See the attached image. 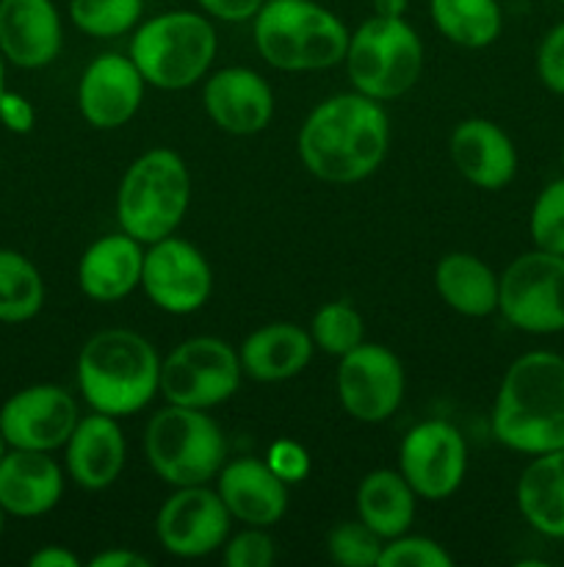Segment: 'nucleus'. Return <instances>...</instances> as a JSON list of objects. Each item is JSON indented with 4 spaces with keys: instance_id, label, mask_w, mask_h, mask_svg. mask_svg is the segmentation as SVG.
Listing matches in <instances>:
<instances>
[{
    "instance_id": "obj_13",
    "label": "nucleus",
    "mask_w": 564,
    "mask_h": 567,
    "mask_svg": "<svg viewBox=\"0 0 564 567\" xmlns=\"http://www.w3.org/2000/svg\"><path fill=\"white\" fill-rule=\"evenodd\" d=\"M142 288L155 308L186 316L202 308L213 293V271L194 244L166 236L144 252Z\"/></svg>"
},
{
    "instance_id": "obj_17",
    "label": "nucleus",
    "mask_w": 564,
    "mask_h": 567,
    "mask_svg": "<svg viewBox=\"0 0 564 567\" xmlns=\"http://www.w3.org/2000/svg\"><path fill=\"white\" fill-rule=\"evenodd\" d=\"M205 111L219 131L232 136H254L274 116V92L249 66H224L213 72L202 92Z\"/></svg>"
},
{
    "instance_id": "obj_16",
    "label": "nucleus",
    "mask_w": 564,
    "mask_h": 567,
    "mask_svg": "<svg viewBox=\"0 0 564 567\" xmlns=\"http://www.w3.org/2000/svg\"><path fill=\"white\" fill-rule=\"evenodd\" d=\"M144 75L130 55L103 53L83 70L77 109L97 131H116L136 116L144 100Z\"/></svg>"
},
{
    "instance_id": "obj_35",
    "label": "nucleus",
    "mask_w": 564,
    "mask_h": 567,
    "mask_svg": "<svg viewBox=\"0 0 564 567\" xmlns=\"http://www.w3.org/2000/svg\"><path fill=\"white\" fill-rule=\"evenodd\" d=\"M274 557V540L265 535L263 526H249L224 543L227 567H271Z\"/></svg>"
},
{
    "instance_id": "obj_44",
    "label": "nucleus",
    "mask_w": 564,
    "mask_h": 567,
    "mask_svg": "<svg viewBox=\"0 0 564 567\" xmlns=\"http://www.w3.org/2000/svg\"><path fill=\"white\" fill-rule=\"evenodd\" d=\"M6 446H9V443H6L3 432H0V460H3V457H6Z\"/></svg>"
},
{
    "instance_id": "obj_45",
    "label": "nucleus",
    "mask_w": 564,
    "mask_h": 567,
    "mask_svg": "<svg viewBox=\"0 0 564 567\" xmlns=\"http://www.w3.org/2000/svg\"><path fill=\"white\" fill-rule=\"evenodd\" d=\"M3 515H6L3 507H0V535H3Z\"/></svg>"
},
{
    "instance_id": "obj_9",
    "label": "nucleus",
    "mask_w": 564,
    "mask_h": 567,
    "mask_svg": "<svg viewBox=\"0 0 564 567\" xmlns=\"http://www.w3.org/2000/svg\"><path fill=\"white\" fill-rule=\"evenodd\" d=\"M498 310L529 336L564 332V255L531 249L498 277Z\"/></svg>"
},
{
    "instance_id": "obj_30",
    "label": "nucleus",
    "mask_w": 564,
    "mask_h": 567,
    "mask_svg": "<svg viewBox=\"0 0 564 567\" xmlns=\"http://www.w3.org/2000/svg\"><path fill=\"white\" fill-rule=\"evenodd\" d=\"M144 14V0H70L77 31L94 39H114L133 31Z\"/></svg>"
},
{
    "instance_id": "obj_24",
    "label": "nucleus",
    "mask_w": 564,
    "mask_h": 567,
    "mask_svg": "<svg viewBox=\"0 0 564 567\" xmlns=\"http://www.w3.org/2000/svg\"><path fill=\"white\" fill-rule=\"evenodd\" d=\"M313 338L291 321H274L254 330L241 343V369L258 382H282L302 374L313 358Z\"/></svg>"
},
{
    "instance_id": "obj_20",
    "label": "nucleus",
    "mask_w": 564,
    "mask_h": 567,
    "mask_svg": "<svg viewBox=\"0 0 564 567\" xmlns=\"http://www.w3.org/2000/svg\"><path fill=\"white\" fill-rule=\"evenodd\" d=\"M64 496V474L50 452L11 449L0 460V507L14 518H39Z\"/></svg>"
},
{
    "instance_id": "obj_46",
    "label": "nucleus",
    "mask_w": 564,
    "mask_h": 567,
    "mask_svg": "<svg viewBox=\"0 0 564 567\" xmlns=\"http://www.w3.org/2000/svg\"><path fill=\"white\" fill-rule=\"evenodd\" d=\"M562 166H564V150H562Z\"/></svg>"
},
{
    "instance_id": "obj_43",
    "label": "nucleus",
    "mask_w": 564,
    "mask_h": 567,
    "mask_svg": "<svg viewBox=\"0 0 564 567\" xmlns=\"http://www.w3.org/2000/svg\"><path fill=\"white\" fill-rule=\"evenodd\" d=\"M3 61H6V55H3V50H0V94L6 92V89H3V75H6V64H3Z\"/></svg>"
},
{
    "instance_id": "obj_40",
    "label": "nucleus",
    "mask_w": 564,
    "mask_h": 567,
    "mask_svg": "<svg viewBox=\"0 0 564 567\" xmlns=\"http://www.w3.org/2000/svg\"><path fill=\"white\" fill-rule=\"evenodd\" d=\"M88 567H149V559L136 551H127V548H108V551L97 554Z\"/></svg>"
},
{
    "instance_id": "obj_12",
    "label": "nucleus",
    "mask_w": 564,
    "mask_h": 567,
    "mask_svg": "<svg viewBox=\"0 0 564 567\" xmlns=\"http://www.w3.org/2000/svg\"><path fill=\"white\" fill-rule=\"evenodd\" d=\"M337 399L354 421H387L404 399L401 360L382 343L363 341L337 363Z\"/></svg>"
},
{
    "instance_id": "obj_32",
    "label": "nucleus",
    "mask_w": 564,
    "mask_h": 567,
    "mask_svg": "<svg viewBox=\"0 0 564 567\" xmlns=\"http://www.w3.org/2000/svg\"><path fill=\"white\" fill-rule=\"evenodd\" d=\"M529 233L536 249L564 255V177L551 181L531 205Z\"/></svg>"
},
{
    "instance_id": "obj_36",
    "label": "nucleus",
    "mask_w": 564,
    "mask_h": 567,
    "mask_svg": "<svg viewBox=\"0 0 564 567\" xmlns=\"http://www.w3.org/2000/svg\"><path fill=\"white\" fill-rule=\"evenodd\" d=\"M536 75L547 92L564 97V20L542 37L536 48Z\"/></svg>"
},
{
    "instance_id": "obj_42",
    "label": "nucleus",
    "mask_w": 564,
    "mask_h": 567,
    "mask_svg": "<svg viewBox=\"0 0 564 567\" xmlns=\"http://www.w3.org/2000/svg\"><path fill=\"white\" fill-rule=\"evenodd\" d=\"M376 17H404L409 0H370Z\"/></svg>"
},
{
    "instance_id": "obj_21",
    "label": "nucleus",
    "mask_w": 564,
    "mask_h": 567,
    "mask_svg": "<svg viewBox=\"0 0 564 567\" xmlns=\"http://www.w3.org/2000/svg\"><path fill=\"white\" fill-rule=\"evenodd\" d=\"M125 435L114 415L94 410L83 415L66 441V471L75 485L86 491H105L119 480L125 468Z\"/></svg>"
},
{
    "instance_id": "obj_6",
    "label": "nucleus",
    "mask_w": 564,
    "mask_h": 567,
    "mask_svg": "<svg viewBox=\"0 0 564 567\" xmlns=\"http://www.w3.org/2000/svg\"><path fill=\"white\" fill-rule=\"evenodd\" d=\"M219 50L213 22L177 9L155 14L133 33L130 59L144 81L164 92H180L202 81Z\"/></svg>"
},
{
    "instance_id": "obj_31",
    "label": "nucleus",
    "mask_w": 564,
    "mask_h": 567,
    "mask_svg": "<svg viewBox=\"0 0 564 567\" xmlns=\"http://www.w3.org/2000/svg\"><path fill=\"white\" fill-rule=\"evenodd\" d=\"M310 338H313L315 349L332 354V358H343L365 341L363 316L348 302L324 305L310 321Z\"/></svg>"
},
{
    "instance_id": "obj_10",
    "label": "nucleus",
    "mask_w": 564,
    "mask_h": 567,
    "mask_svg": "<svg viewBox=\"0 0 564 567\" xmlns=\"http://www.w3.org/2000/svg\"><path fill=\"white\" fill-rule=\"evenodd\" d=\"M241 358L221 338H188L160 363V393L169 404L210 410L241 385Z\"/></svg>"
},
{
    "instance_id": "obj_4",
    "label": "nucleus",
    "mask_w": 564,
    "mask_h": 567,
    "mask_svg": "<svg viewBox=\"0 0 564 567\" xmlns=\"http://www.w3.org/2000/svg\"><path fill=\"white\" fill-rule=\"evenodd\" d=\"M254 48L282 72H315L346 59L348 28L315 0H265L254 14Z\"/></svg>"
},
{
    "instance_id": "obj_22",
    "label": "nucleus",
    "mask_w": 564,
    "mask_h": 567,
    "mask_svg": "<svg viewBox=\"0 0 564 567\" xmlns=\"http://www.w3.org/2000/svg\"><path fill=\"white\" fill-rule=\"evenodd\" d=\"M219 496L232 518L247 526H274L288 509V485L265 465V460L243 457L221 465Z\"/></svg>"
},
{
    "instance_id": "obj_27",
    "label": "nucleus",
    "mask_w": 564,
    "mask_h": 567,
    "mask_svg": "<svg viewBox=\"0 0 564 567\" xmlns=\"http://www.w3.org/2000/svg\"><path fill=\"white\" fill-rule=\"evenodd\" d=\"M435 288L448 308L470 319L498 310V275L470 252H448L435 269Z\"/></svg>"
},
{
    "instance_id": "obj_26",
    "label": "nucleus",
    "mask_w": 564,
    "mask_h": 567,
    "mask_svg": "<svg viewBox=\"0 0 564 567\" xmlns=\"http://www.w3.org/2000/svg\"><path fill=\"white\" fill-rule=\"evenodd\" d=\"M415 491L401 471H370L357 487V515L382 540L407 535L415 520Z\"/></svg>"
},
{
    "instance_id": "obj_38",
    "label": "nucleus",
    "mask_w": 564,
    "mask_h": 567,
    "mask_svg": "<svg viewBox=\"0 0 564 567\" xmlns=\"http://www.w3.org/2000/svg\"><path fill=\"white\" fill-rule=\"evenodd\" d=\"M0 122H3L6 131L11 133H31L33 122H36V111L28 103L22 94L17 92H3L0 94Z\"/></svg>"
},
{
    "instance_id": "obj_25",
    "label": "nucleus",
    "mask_w": 564,
    "mask_h": 567,
    "mask_svg": "<svg viewBox=\"0 0 564 567\" xmlns=\"http://www.w3.org/2000/svg\"><path fill=\"white\" fill-rule=\"evenodd\" d=\"M514 502L531 529L564 540V449L531 457L514 487Z\"/></svg>"
},
{
    "instance_id": "obj_15",
    "label": "nucleus",
    "mask_w": 564,
    "mask_h": 567,
    "mask_svg": "<svg viewBox=\"0 0 564 567\" xmlns=\"http://www.w3.org/2000/svg\"><path fill=\"white\" fill-rule=\"evenodd\" d=\"M77 402L61 385H31L0 408V432L11 449L55 452L77 426Z\"/></svg>"
},
{
    "instance_id": "obj_8",
    "label": "nucleus",
    "mask_w": 564,
    "mask_h": 567,
    "mask_svg": "<svg viewBox=\"0 0 564 567\" xmlns=\"http://www.w3.org/2000/svg\"><path fill=\"white\" fill-rule=\"evenodd\" d=\"M346 72L354 92L379 100H396L418 83L424 44L404 17H368L348 37Z\"/></svg>"
},
{
    "instance_id": "obj_39",
    "label": "nucleus",
    "mask_w": 564,
    "mask_h": 567,
    "mask_svg": "<svg viewBox=\"0 0 564 567\" xmlns=\"http://www.w3.org/2000/svg\"><path fill=\"white\" fill-rule=\"evenodd\" d=\"M199 9L208 17L221 22H247L254 20L265 0H197Z\"/></svg>"
},
{
    "instance_id": "obj_19",
    "label": "nucleus",
    "mask_w": 564,
    "mask_h": 567,
    "mask_svg": "<svg viewBox=\"0 0 564 567\" xmlns=\"http://www.w3.org/2000/svg\"><path fill=\"white\" fill-rule=\"evenodd\" d=\"M448 150H451V161L459 175L484 192H501L518 175L514 142L509 133H503V127L481 116L459 122L451 133Z\"/></svg>"
},
{
    "instance_id": "obj_34",
    "label": "nucleus",
    "mask_w": 564,
    "mask_h": 567,
    "mask_svg": "<svg viewBox=\"0 0 564 567\" xmlns=\"http://www.w3.org/2000/svg\"><path fill=\"white\" fill-rule=\"evenodd\" d=\"M453 559L440 543L429 537L398 535L382 546L376 567H451Z\"/></svg>"
},
{
    "instance_id": "obj_18",
    "label": "nucleus",
    "mask_w": 564,
    "mask_h": 567,
    "mask_svg": "<svg viewBox=\"0 0 564 567\" xmlns=\"http://www.w3.org/2000/svg\"><path fill=\"white\" fill-rule=\"evenodd\" d=\"M64 31L53 0H0V50L22 70H42L61 53Z\"/></svg>"
},
{
    "instance_id": "obj_7",
    "label": "nucleus",
    "mask_w": 564,
    "mask_h": 567,
    "mask_svg": "<svg viewBox=\"0 0 564 567\" xmlns=\"http://www.w3.org/2000/svg\"><path fill=\"white\" fill-rule=\"evenodd\" d=\"M144 454L166 485H208L224 465L227 443L205 410L169 404L149 419Z\"/></svg>"
},
{
    "instance_id": "obj_23",
    "label": "nucleus",
    "mask_w": 564,
    "mask_h": 567,
    "mask_svg": "<svg viewBox=\"0 0 564 567\" xmlns=\"http://www.w3.org/2000/svg\"><path fill=\"white\" fill-rule=\"evenodd\" d=\"M144 249L142 241L127 236H103L83 252L77 264L81 291L94 302H119L127 293L142 286Z\"/></svg>"
},
{
    "instance_id": "obj_11",
    "label": "nucleus",
    "mask_w": 564,
    "mask_h": 567,
    "mask_svg": "<svg viewBox=\"0 0 564 567\" xmlns=\"http://www.w3.org/2000/svg\"><path fill=\"white\" fill-rule=\"evenodd\" d=\"M468 468V446L448 421H424L404 435L398 471L418 498L442 502L453 496Z\"/></svg>"
},
{
    "instance_id": "obj_37",
    "label": "nucleus",
    "mask_w": 564,
    "mask_h": 567,
    "mask_svg": "<svg viewBox=\"0 0 564 567\" xmlns=\"http://www.w3.org/2000/svg\"><path fill=\"white\" fill-rule=\"evenodd\" d=\"M265 465H269L285 485H296V482H302L304 476L310 474V454L302 443L282 437V441H274L269 446V452H265Z\"/></svg>"
},
{
    "instance_id": "obj_28",
    "label": "nucleus",
    "mask_w": 564,
    "mask_h": 567,
    "mask_svg": "<svg viewBox=\"0 0 564 567\" xmlns=\"http://www.w3.org/2000/svg\"><path fill=\"white\" fill-rule=\"evenodd\" d=\"M429 14L448 42L468 50L492 44L503 28L498 0H429Z\"/></svg>"
},
{
    "instance_id": "obj_29",
    "label": "nucleus",
    "mask_w": 564,
    "mask_h": 567,
    "mask_svg": "<svg viewBox=\"0 0 564 567\" xmlns=\"http://www.w3.org/2000/svg\"><path fill=\"white\" fill-rule=\"evenodd\" d=\"M44 305V280L36 266L14 249H0V321L20 324Z\"/></svg>"
},
{
    "instance_id": "obj_33",
    "label": "nucleus",
    "mask_w": 564,
    "mask_h": 567,
    "mask_svg": "<svg viewBox=\"0 0 564 567\" xmlns=\"http://www.w3.org/2000/svg\"><path fill=\"white\" fill-rule=\"evenodd\" d=\"M382 537L370 532L363 520H343L326 537V551L332 563L343 567H376L382 554Z\"/></svg>"
},
{
    "instance_id": "obj_14",
    "label": "nucleus",
    "mask_w": 564,
    "mask_h": 567,
    "mask_svg": "<svg viewBox=\"0 0 564 567\" xmlns=\"http://www.w3.org/2000/svg\"><path fill=\"white\" fill-rule=\"evenodd\" d=\"M230 509L219 491L205 485L177 487L158 509L155 535L169 554L180 559H199L221 548L230 537Z\"/></svg>"
},
{
    "instance_id": "obj_3",
    "label": "nucleus",
    "mask_w": 564,
    "mask_h": 567,
    "mask_svg": "<svg viewBox=\"0 0 564 567\" xmlns=\"http://www.w3.org/2000/svg\"><path fill=\"white\" fill-rule=\"evenodd\" d=\"M77 385L88 408L125 419L147 408L160 391L158 352L133 330L97 332L77 354Z\"/></svg>"
},
{
    "instance_id": "obj_5",
    "label": "nucleus",
    "mask_w": 564,
    "mask_h": 567,
    "mask_svg": "<svg viewBox=\"0 0 564 567\" xmlns=\"http://www.w3.org/2000/svg\"><path fill=\"white\" fill-rule=\"evenodd\" d=\"M191 205V172L169 147L138 155L116 192L119 227L142 244L175 236Z\"/></svg>"
},
{
    "instance_id": "obj_41",
    "label": "nucleus",
    "mask_w": 564,
    "mask_h": 567,
    "mask_svg": "<svg viewBox=\"0 0 564 567\" xmlns=\"http://www.w3.org/2000/svg\"><path fill=\"white\" fill-rule=\"evenodd\" d=\"M28 565L31 567H77L81 563H77L75 554L66 551V548L44 546V548H39L31 559H28Z\"/></svg>"
},
{
    "instance_id": "obj_2",
    "label": "nucleus",
    "mask_w": 564,
    "mask_h": 567,
    "mask_svg": "<svg viewBox=\"0 0 564 567\" xmlns=\"http://www.w3.org/2000/svg\"><path fill=\"white\" fill-rule=\"evenodd\" d=\"M492 435L520 454L564 449V358L525 352L503 374L492 404Z\"/></svg>"
},
{
    "instance_id": "obj_1",
    "label": "nucleus",
    "mask_w": 564,
    "mask_h": 567,
    "mask_svg": "<svg viewBox=\"0 0 564 567\" xmlns=\"http://www.w3.org/2000/svg\"><path fill=\"white\" fill-rule=\"evenodd\" d=\"M304 169L324 183H359L374 175L390 147V120L379 100L332 94L315 105L296 138Z\"/></svg>"
}]
</instances>
